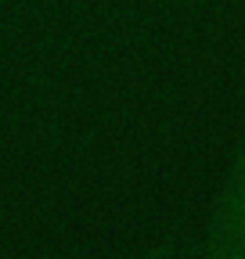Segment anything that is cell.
<instances>
[{"mask_svg":"<svg viewBox=\"0 0 245 259\" xmlns=\"http://www.w3.org/2000/svg\"><path fill=\"white\" fill-rule=\"evenodd\" d=\"M198 252L213 259H245V119L238 126L220 184L202 212Z\"/></svg>","mask_w":245,"mask_h":259,"instance_id":"1","label":"cell"}]
</instances>
